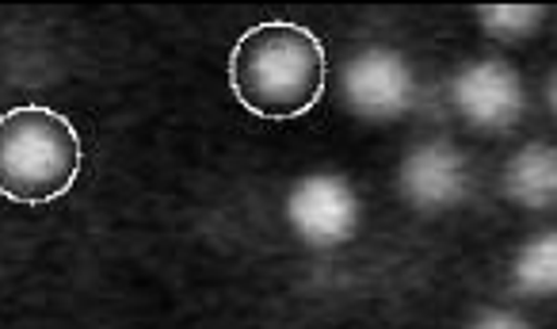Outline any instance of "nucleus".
Returning a JSON list of instances; mask_svg holds the SVG:
<instances>
[{
  "label": "nucleus",
  "instance_id": "1",
  "mask_svg": "<svg viewBox=\"0 0 557 329\" xmlns=\"http://www.w3.org/2000/svg\"><path fill=\"white\" fill-rule=\"evenodd\" d=\"M325 77L329 58L321 39L290 20L248 27L230 54V88L237 103L271 123L306 115L325 93Z\"/></svg>",
  "mask_w": 557,
  "mask_h": 329
},
{
  "label": "nucleus",
  "instance_id": "2",
  "mask_svg": "<svg viewBox=\"0 0 557 329\" xmlns=\"http://www.w3.org/2000/svg\"><path fill=\"white\" fill-rule=\"evenodd\" d=\"M85 142L70 115L47 103H20L0 115V196L24 207L62 199L77 184Z\"/></svg>",
  "mask_w": 557,
  "mask_h": 329
},
{
  "label": "nucleus",
  "instance_id": "3",
  "mask_svg": "<svg viewBox=\"0 0 557 329\" xmlns=\"http://www.w3.org/2000/svg\"><path fill=\"white\" fill-rule=\"evenodd\" d=\"M287 215L306 242L318 245V249H333V245H344L356 234L359 204L344 176L318 173L295 184L287 199Z\"/></svg>",
  "mask_w": 557,
  "mask_h": 329
},
{
  "label": "nucleus",
  "instance_id": "4",
  "mask_svg": "<svg viewBox=\"0 0 557 329\" xmlns=\"http://www.w3.org/2000/svg\"><path fill=\"white\" fill-rule=\"evenodd\" d=\"M412 70L394 50H363L344 65V100L363 119H397L412 108Z\"/></svg>",
  "mask_w": 557,
  "mask_h": 329
},
{
  "label": "nucleus",
  "instance_id": "5",
  "mask_svg": "<svg viewBox=\"0 0 557 329\" xmlns=\"http://www.w3.org/2000/svg\"><path fill=\"white\" fill-rule=\"evenodd\" d=\"M450 103L481 131H508L523 115V81L508 62H473L450 81Z\"/></svg>",
  "mask_w": 557,
  "mask_h": 329
},
{
  "label": "nucleus",
  "instance_id": "6",
  "mask_svg": "<svg viewBox=\"0 0 557 329\" xmlns=\"http://www.w3.org/2000/svg\"><path fill=\"white\" fill-rule=\"evenodd\" d=\"M397 181H401V192L417 207L440 211V207L466 199V192H470V164L447 142H428V146H417L405 157Z\"/></svg>",
  "mask_w": 557,
  "mask_h": 329
},
{
  "label": "nucleus",
  "instance_id": "7",
  "mask_svg": "<svg viewBox=\"0 0 557 329\" xmlns=\"http://www.w3.org/2000/svg\"><path fill=\"white\" fill-rule=\"evenodd\" d=\"M504 192L511 204L527 211H549L557 207V146L531 142L504 169Z\"/></svg>",
  "mask_w": 557,
  "mask_h": 329
},
{
  "label": "nucleus",
  "instance_id": "8",
  "mask_svg": "<svg viewBox=\"0 0 557 329\" xmlns=\"http://www.w3.org/2000/svg\"><path fill=\"white\" fill-rule=\"evenodd\" d=\"M511 283L523 295H557V230L531 237L519 249L516 268H511Z\"/></svg>",
  "mask_w": 557,
  "mask_h": 329
},
{
  "label": "nucleus",
  "instance_id": "9",
  "mask_svg": "<svg viewBox=\"0 0 557 329\" xmlns=\"http://www.w3.org/2000/svg\"><path fill=\"white\" fill-rule=\"evenodd\" d=\"M478 16H481L485 35H493V39H500V42H519L539 32L546 9H539V4H493V9H488L485 4V9H478Z\"/></svg>",
  "mask_w": 557,
  "mask_h": 329
},
{
  "label": "nucleus",
  "instance_id": "10",
  "mask_svg": "<svg viewBox=\"0 0 557 329\" xmlns=\"http://www.w3.org/2000/svg\"><path fill=\"white\" fill-rule=\"evenodd\" d=\"M470 329H531V326H527L523 318H516V314H508V310H488V314H481Z\"/></svg>",
  "mask_w": 557,
  "mask_h": 329
},
{
  "label": "nucleus",
  "instance_id": "11",
  "mask_svg": "<svg viewBox=\"0 0 557 329\" xmlns=\"http://www.w3.org/2000/svg\"><path fill=\"white\" fill-rule=\"evenodd\" d=\"M546 100H549V108H554V115H557V73L549 77V88H546Z\"/></svg>",
  "mask_w": 557,
  "mask_h": 329
}]
</instances>
